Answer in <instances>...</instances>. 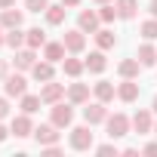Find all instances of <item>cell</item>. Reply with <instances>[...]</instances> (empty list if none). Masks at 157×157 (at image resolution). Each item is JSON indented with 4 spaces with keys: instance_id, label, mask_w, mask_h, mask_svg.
<instances>
[{
    "instance_id": "obj_1",
    "label": "cell",
    "mask_w": 157,
    "mask_h": 157,
    "mask_svg": "<svg viewBox=\"0 0 157 157\" xmlns=\"http://www.w3.org/2000/svg\"><path fill=\"white\" fill-rule=\"evenodd\" d=\"M71 148H74V151H90V148H93V132H90V126L71 129Z\"/></svg>"
},
{
    "instance_id": "obj_2",
    "label": "cell",
    "mask_w": 157,
    "mask_h": 157,
    "mask_svg": "<svg viewBox=\"0 0 157 157\" xmlns=\"http://www.w3.org/2000/svg\"><path fill=\"white\" fill-rule=\"evenodd\" d=\"M129 132V120H126V114H114V117H108V136L111 139H120V136H126Z\"/></svg>"
},
{
    "instance_id": "obj_3",
    "label": "cell",
    "mask_w": 157,
    "mask_h": 157,
    "mask_svg": "<svg viewBox=\"0 0 157 157\" xmlns=\"http://www.w3.org/2000/svg\"><path fill=\"white\" fill-rule=\"evenodd\" d=\"M71 120H74V111L68 108V105H52V123L59 126V129H65V126H71Z\"/></svg>"
},
{
    "instance_id": "obj_4",
    "label": "cell",
    "mask_w": 157,
    "mask_h": 157,
    "mask_svg": "<svg viewBox=\"0 0 157 157\" xmlns=\"http://www.w3.org/2000/svg\"><path fill=\"white\" fill-rule=\"evenodd\" d=\"M62 96H65V86H62V83H49V80H46V86L40 90V99H43V105H56Z\"/></svg>"
},
{
    "instance_id": "obj_5",
    "label": "cell",
    "mask_w": 157,
    "mask_h": 157,
    "mask_svg": "<svg viewBox=\"0 0 157 157\" xmlns=\"http://www.w3.org/2000/svg\"><path fill=\"white\" fill-rule=\"evenodd\" d=\"M83 120L93 126V123H102V120H108V111H105V102H96V105H90V108H83Z\"/></svg>"
},
{
    "instance_id": "obj_6",
    "label": "cell",
    "mask_w": 157,
    "mask_h": 157,
    "mask_svg": "<svg viewBox=\"0 0 157 157\" xmlns=\"http://www.w3.org/2000/svg\"><path fill=\"white\" fill-rule=\"evenodd\" d=\"M56 129H59L56 123H46V126H37V129H34V139H37L40 145H56V142H59V132H56Z\"/></svg>"
},
{
    "instance_id": "obj_7",
    "label": "cell",
    "mask_w": 157,
    "mask_h": 157,
    "mask_svg": "<svg viewBox=\"0 0 157 157\" xmlns=\"http://www.w3.org/2000/svg\"><path fill=\"white\" fill-rule=\"evenodd\" d=\"M62 43H65V49H71V52H80V49L86 46V37H83V31H80V28H77V31H68Z\"/></svg>"
},
{
    "instance_id": "obj_8",
    "label": "cell",
    "mask_w": 157,
    "mask_h": 157,
    "mask_svg": "<svg viewBox=\"0 0 157 157\" xmlns=\"http://www.w3.org/2000/svg\"><path fill=\"white\" fill-rule=\"evenodd\" d=\"M3 86H6V96H25V77L22 74H10L6 80H3Z\"/></svg>"
},
{
    "instance_id": "obj_9",
    "label": "cell",
    "mask_w": 157,
    "mask_h": 157,
    "mask_svg": "<svg viewBox=\"0 0 157 157\" xmlns=\"http://www.w3.org/2000/svg\"><path fill=\"white\" fill-rule=\"evenodd\" d=\"M22 13L16 10V6H10V10H3V13H0V25H3V28H19L22 25Z\"/></svg>"
},
{
    "instance_id": "obj_10",
    "label": "cell",
    "mask_w": 157,
    "mask_h": 157,
    "mask_svg": "<svg viewBox=\"0 0 157 157\" xmlns=\"http://www.w3.org/2000/svg\"><path fill=\"white\" fill-rule=\"evenodd\" d=\"M117 96H120L123 102H136V99H139V83H132V77H126V83L117 86Z\"/></svg>"
},
{
    "instance_id": "obj_11",
    "label": "cell",
    "mask_w": 157,
    "mask_h": 157,
    "mask_svg": "<svg viewBox=\"0 0 157 157\" xmlns=\"http://www.w3.org/2000/svg\"><path fill=\"white\" fill-rule=\"evenodd\" d=\"M13 132H16V139H25V136H31L34 129H31V120H28V114H19V117H13Z\"/></svg>"
},
{
    "instance_id": "obj_12",
    "label": "cell",
    "mask_w": 157,
    "mask_h": 157,
    "mask_svg": "<svg viewBox=\"0 0 157 157\" xmlns=\"http://www.w3.org/2000/svg\"><path fill=\"white\" fill-rule=\"evenodd\" d=\"M13 62H16V68H19V71H31V68L37 65V62H34V49H22V52H16V59H13Z\"/></svg>"
},
{
    "instance_id": "obj_13",
    "label": "cell",
    "mask_w": 157,
    "mask_h": 157,
    "mask_svg": "<svg viewBox=\"0 0 157 157\" xmlns=\"http://www.w3.org/2000/svg\"><path fill=\"white\" fill-rule=\"evenodd\" d=\"M132 129H136L139 136L151 132V114H148V111H136V117H132Z\"/></svg>"
},
{
    "instance_id": "obj_14",
    "label": "cell",
    "mask_w": 157,
    "mask_h": 157,
    "mask_svg": "<svg viewBox=\"0 0 157 157\" xmlns=\"http://www.w3.org/2000/svg\"><path fill=\"white\" fill-rule=\"evenodd\" d=\"M68 99H71L74 105H83V102L90 99V86H86V83H74V86L68 90Z\"/></svg>"
},
{
    "instance_id": "obj_15",
    "label": "cell",
    "mask_w": 157,
    "mask_h": 157,
    "mask_svg": "<svg viewBox=\"0 0 157 157\" xmlns=\"http://www.w3.org/2000/svg\"><path fill=\"white\" fill-rule=\"evenodd\" d=\"M31 74H34V80H52V62L46 59V62H37L34 68H31Z\"/></svg>"
},
{
    "instance_id": "obj_16",
    "label": "cell",
    "mask_w": 157,
    "mask_h": 157,
    "mask_svg": "<svg viewBox=\"0 0 157 157\" xmlns=\"http://www.w3.org/2000/svg\"><path fill=\"white\" fill-rule=\"evenodd\" d=\"M77 22H80V31H83V34H86V31L93 34V31H96V25H99V16H96L93 10H83Z\"/></svg>"
},
{
    "instance_id": "obj_17",
    "label": "cell",
    "mask_w": 157,
    "mask_h": 157,
    "mask_svg": "<svg viewBox=\"0 0 157 157\" xmlns=\"http://www.w3.org/2000/svg\"><path fill=\"white\" fill-rule=\"evenodd\" d=\"M139 62H142V68H151V65L157 62V49L148 46V43H142V46H139Z\"/></svg>"
},
{
    "instance_id": "obj_18",
    "label": "cell",
    "mask_w": 157,
    "mask_h": 157,
    "mask_svg": "<svg viewBox=\"0 0 157 157\" xmlns=\"http://www.w3.org/2000/svg\"><path fill=\"white\" fill-rule=\"evenodd\" d=\"M43 56H46L49 62H65V43H46Z\"/></svg>"
},
{
    "instance_id": "obj_19",
    "label": "cell",
    "mask_w": 157,
    "mask_h": 157,
    "mask_svg": "<svg viewBox=\"0 0 157 157\" xmlns=\"http://www.w3.org/2000/svg\"><path fill=\"white\" fill-rule=\"evenodd\" d=\"M105 65H108V62H105V52H90L86 68H90L93 74H102V71H105Z\"/></svg>"
},
{
    "instance_id": "obj_20",
    "label": "cell",
    "mask_w": 157,
    "mask_h": 157,
    "mask_svg": "<svg viewBox=\"0 0 157 157\" xmlns=\"http://www.w3.org/2000/svg\"><path fill=\"white\" fill-rule=\"evenodd\" d=\"M136 10H139L136 0H117V16H120V19H132Z\"/></svg>"
},
{
    "instance_id": "obj_21",
    "label": "cell",
    "mask_w": 157,
    "mask_h": 157,
    "mask_svg": "<svg viewBox=\"0 0 157 157\" xmlns=\"http://www.w3.org/2000/svg\"><path fill=\"white\" fill-rule=\"evenodd\" d=\"M25 43H28L31 49H37V46H43V43H46V34H43L40 28H31V31L25 34Z\"/></svg>"
},
{
    "instance_id": "obj_22",
    "label": "cell",
    "mask_w": 157,
    "mask_h": 157,
    "mask_svg": "<svg viewBox=\"0 0 157 157\" xmlns=\"http://www.w3.org/2000/svg\"><path fill=\"white\" fill-rule=\"evenodd\" d=\"M139 68H142V62H139V59H126V62H120V68H117V71H120V77H136V74H139Z\"/></svg>"
},
{
    "instance_id": "obj_23",
    "label": "cell",
    "mask_w": 157,
    "mask_h": 157,
    "mask_svg": "<svg viewBox=\"0 0 157 157\" xmlns=\"http://www.w3.org/2000/svg\"><path fill=\"white\" fill-rule=\"evenodd\" d=\"M96 99H99V102H111V99H114V86H111L108 80H99V83H96Z\"/></svg>"
},
{
    "instance_id": "obj_24",
    "label": "cell",
    "mask_w": 157,
    "mask_h": 157,
    "mask_svg": "<svg viewBox=\"0 0 157 157\" xmlns=\"http://www.w3.org/2000/svg\"><path fill=\"white\" fill-rule=\"evenodd\" d=\"M46 22L49 25H62L65 22V3L62 6H46Z\"/></svg>"
},
{
    "instance_id": "obj_25",
    "label": "cell",
    "mask_w": 157,
    "mask_h": 157,
    "mask_svg": "<svg viewBox=\"0 0 157 157\" xmlns=\"http://www.w3.org/2000/svg\"><path fill=\"white\" fill-rule=\"evenodd\" d=\"M40 96H22V111L25 114H34V111H40Z\"/></svg>"
},
{
    "instance_id": "obj_26",
    "label": "cell",
    "mask_w": 157,
    "mask_h": 157,
    "mask_svg": "<svg viewBox=\"0 0 157 157\" xmlns=\"http://www.w3.org/2000/svg\"><path fill=\"white\" fill-rule=\"evenodd\" d=\"M83 68H86V62H80V59H65V74L68 77H77Z\"/></svg>"
},
{
    "instance_id": "obj_27",
    "label": "cell",
    "mask_w": 157,
    "mask_h": 157,
    "mask_svg": "<svg viewBox=\"0 0 157 157\" xmlns=\"http://www.w3.org/2000/svg\"><path fill=\"white\" fill-rule=\"evenodd\" d=\"M25 43V34L19 31V28H10V34H6V46H13V49H19Z\"/></svg>"
},
{
    "instance_id": "obj_28",
    "label": "cell",
    "mask_w": 157,
    "mask_h": 157,
    "mask_svg": "<svg viewBox=\"0 0 157 157\" xmlns=\"http://www.w3.org/2000/svg\"><path fill=\"white\" fill-rule=\"evenodd\" d=\"M96 43H99L102 49H111L117 40H114V34H111V31H99V34H96Z\"/></svg>"
},
{
    "instance_id": "obj_29",
    "label": "cell",
    "mask_w": 157,
    "mask_h": 157,
    "mask_svg": "<svg viewBox=\"0 0 157 157\" xmlns=\"http://www.w3.org/2000/svg\"><path fill=\"white\" fill-rule=\"evenodd\" d=\"M142 37L145 40H157V19H151V22L142 25Z\"/></svg>"
},
{
    "instance_id": "obj_30",
    "label": "cell",
    "mask_w": 157,
    "mask_h": 157,
    "mask_svg": "<svg viewBox=\"0 0 157 157\" xmlns=\"http://www.w3.org/2000/svg\"><path fill=\"white\" fill-rule=\"evenodd\" d=\"M25 6H28V13H46L49 0H25Z\"/></svg>"
},
{
    "instance_id": "obj_31",
    "label": "cell",
    "mask_w": 157,
    "mask_h": 157,
    "mask_svg": "<svg viewBox=\"0 0 157 157\" xmlns=\"http://www.w3.org/2000/svg\"><path fill=\"white\" fill-rule=\"evenodd\" d=\"M99 19H102V22H114V19H117V10H114V6H102Z\"/></svg>"
},
{
    "instance_id": "obj_32",
    "label": "cell",
    "mask_w": 157,
    "mask_h": 157,
    "mask_svg": "<svg viewBox=\"0 0 157 157\" xmlns=\"http://www.w3.org/2000/svg\"><path fill=\"white\" fill-rule=\"evenodd\" d=\"M96 151H99V154H114V151H117V148H114V145H99V148H96Z\"/></svg>"
},
{
    "instance_id": "obj_33",
    "label": "cell",
    "mask_w": 157,
    "mask_h": 157,
    "mask_svg": "<svg viewBox=\"0 0 157 157\" xmlns=\"http://www.w3.org/2000/svg\"><path fill=\"white\" fill-rule=\"evenodd\" d=\"M6 114H10V105H6V99H0V120H3Z\"/></svg>"
},
{
    "instance_id": "obj_34",
    "label": "cell",
    "mask_w": 157,
    "mask_h": 157,
    "mask_svg": "<svg viewBox=\"0 0 157 157\" xmlns=\"http://www.w3.org/2000/svg\"><path fill=\"white\" fill-rule=\"evenodd\" d=\"M0 80H6V62L0 59Z\"/></svg>"
},
{
    "instance_id": "obj_35",
    "label": "cell",
    "mask_w": 157,
    "mask_h": 157,
    "mask_svg": "<svg viewBox=\"0 0 157 157\" xmlns=\"http://www.w3.org/2000/svg\"><path fill=\"white\" fill-rule=\"evenodd\" d=\"M148 13H151V16L157 19V0H151V6H148Z\"/></svg>"
},
{
    "instance_id": "obj_36",
    "label": "cell",
    "mask_w": 157,
    "mask_h": 157,
    "mask_svg": "<svg viewBox=\"0 0 157 157\" xmlns=\"http://www.w3.org/2000/svg\"><path fill=\"white\" fill-rule=\"evenodd\" d=\"M13 3H16V0H0V10H10Z\"/></svg>"
},
{
    "instance_id": "obj_37",
    "label": "cell",
    "mask_w": 157,
    "mask_h": 157,
    "mask_svg": "<svg viewBox=\"0 0 157 157\" xmlns=\"http://www.w3.org/2000/svg\"><path fill=\"white\" fill-rule=\"evenodd\" d=\"M145 151H148V154H157V142H151V145H148Z\"/></svg>"
},
{
    "instance_id": "obj_38",
    "label": "cell",
    "mask_w": 157,
    "mask_h": 157,
    "mask_svg": "<svg viewBox=\"0 0 157 157\" xmlns=\"http://www.w3.org/2000/svg\"><path fill=\"white\" fill-rule=\"evenodd\" d=\"M6 136H10V132H6V126H0V142H6Z\"/></svg>"
},
{
    "instance_id": "obj_39",
    "label": "cell",
    "mask_w": 157,
    "mask_h": 157,
    "mask_svg": "<svg viewBox=\"0 0 157 157\" xmlns=\"http://www.w3.org/2000/svg\"><path fill=\"white\" fill-rule=\"evenodd\" d=\"M62 3H65V6H77V3H80V0H62Z\"/></svg>"
},
{
    "instance_id": "obj_40",
    "label": "cell",
    "mask_w": 157,
    "mask_h": 157,
    "mask_svg": "<svg viewBox=\"0 0 157 157\" xmlns=\"http://www.w3.org/2000/svg\"><path fill=\"white\" fill-rule=\"evenodd\" d=\"M0 28H3V25H0ZM6 43V37H3V31H0V46H3Z\"/></svg>"
},
{
    "instance_id": "obj_41",
    "label": "cell",
    "mask_w": 157,
    "mask_h": 157,
    "mask_svg": "<svg viewBox=\"0 0 157 157\" xmlns=\"http://www.w3.org/2000/svg\"><path fill=\"white\" fill-rule=\"evenodd\" d=\"M99 3H111V0H99Z\"/></svg>"
},
{
    "instance_id": "obj_42",
    "label": "cell",
    "mask_w": 157,
    "mask_h": 157,
    "mask_svg": "<svg viewBox=\"0 0 157 157\" xmlns=\"http://www.w3.org/2000/svg\"><path fill=\"white\" fill-rule=\"evenodd\" d=\"M154 111H157V99H154Z\"/></svg>"
},
{
    "instance_id": "obj_43",
    "label": "cell",
    "mask_w": 157,
    "mask_h": 157,
    "mask_svg": "<svg viewBox=\"0 0 157 157\" xmlns=\"http://www.w3.org/2000/svg\"><path fill=\"white\" fill-rule=\"evenodd\" d=\"M154 132H157V126H154Z\"/></svg>"
}]
</instances>
